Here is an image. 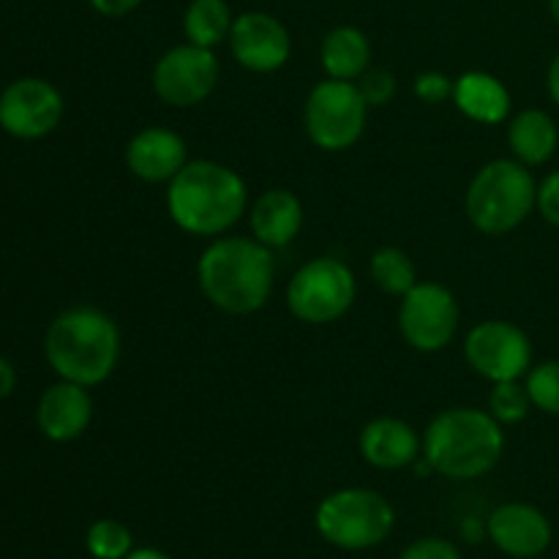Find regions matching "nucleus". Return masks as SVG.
Wrapping results in <instances>:
<instances>
[{"label":"nucleus","mask_w":559,"mask_h":559,"mask_svg":"<svg viewBox=\"0 0 559 559\" xmlns=\"http://www.w3.org/2000/svg\"><path fill=\"white\" fill-rule=\"evenodd\" d=\"M197 282L213 309L233 317L257 314L276 289V257L257 238L222 235L197 260Z\"/></svg>","instance_id":"f257e3e1"},{"label":"nucleus","mask_w":559,"mask_h":559,"mask_svg":"<svg viewBox=\"0 0 559 559\" xmlns=\"http://www.w3.org/2000/svg\"><path fill=\"white\" fill-rule=\"evenodd\" d=\"M167 213L194 238H222L249 213V186L238 169L213 158H194L167 183Z\"/></svg>","instance_id":"f03ea898"},{"label":"nucleus","mask_w":559,"mask_h":559,"mask_svg":"<svg viewBox=\"0 0 559 559\" xmlns=\"http://www.w3.org/2000/svg\"><path fill=\"white\" fill-rule=\"evenodd\" d=\"M123 336L112 317L96 306L60 311L44 338V355L60 380L96 388L115 374Z\"/></svg>","instance_id":"7ed1b4c3"},{"label":"nucleus","mask_w":559,"mask_h":559,"mask_svg":"<svg viewBox=\"0 0 559 559\" xmlns=\"http://www.w3.org/2000/svg\"><path fill=\"white\" fill-rule=\"evenodd\" d=\"M506 426L489 409L448 407L424 431V459L431 473L448 480H475L489 475L506 453Z\"/></svg>","instance_id":"20e7f679"},{"label":"nucleus","mask_w":559,"mask_h":559,"mask_svg":"<svg viewBox=\"0 0 559 559\" xmlns=\"http://www.w3.org/2000/svg\"><path fill=\"white\" fill-rule=\"evenodd\" d=\"M538 180L516 158H491L473 175L464 197L469 224L480 235L500 238L522 227L535 213Z\"/></svg>","instance_id":"39448f33"},{"label":"nucleus","mask_w":559,"mask_h":559,"mask_svg":"<svg viewBox=\"0 0 559 559\" xmlns=\"http://www.w3.org/2000/svg\"><path fill=\"white\" fill-rule=\"evenodd\" d=\"M396 524L391 500L364 486L331 491L314 511V527L325 544L344 551H366L385 544Z\"/></svg>","instance_id":"423d86ee"},{"label":"nucleus","mask_w":559,"mask_h":559,"mask_svg":"<svg viewBox=\"0 0 559 559\" xmlns=\"http://www.w3.org/2000/svg\"><path fill=\"white\" fill-rule=\"evenodd\" d=\"M358 298V278L338 257H311L293 273L287 284V309L311 328L338 322Z\"/></svg>","instance_id":"0eeeda50"},{"label":"nucleus","mask_w":559,"mask_h":559,"mask_svg":"<svg viewBox=\"0 0 559 559\" xmlns=\"http://www.w3.org/2000/svg\"><path fill=\"white\" fill-rule=\"evenodd\" d=\"M369 123V104L358 85L325 76L309 91L304 104V129L311 145L325 153H344L355 147Z\"/></svg>","instance_id":"6e6552de"},{"label":"nucleus","mask_w":559,"mask_h":559,"mask_svg":"<svg viewBox=\"0 0 559 559\" xmlns=\"http://www.w3.org/2000/svg\"><path fill=\"white\" fill-rule=\"evenodd\" d=\"M222 66L216 49L197 47L183 41L169 47L156 60L151 74L153 93L162 104L173 109H191L205 104L216 93Z\"/></svg>","instance_id":"1a4fd4ad"},{"label":"nucleus","mask_w":559,"mask_h":559,"mask_svg":"<svg viewBox=\"0 0 559 559\" xmlns=\"http://www.w3.org/2000/svg\"><path fill=\"white\" fill-rule=\"evenodd\" d=\"M462 322L459 300L445 284L418 282L399 298V333L418 353H442L453 344Z\"/></svg>","instance_id":"9d476101"},{"label":"nucleus","mask_w":559,"mask_h":559,"mask_svg":"<svg viewBox=\"0 0 559 559\" xmlns=\"http://www.w3.org/2000/svg\"><path fill=\"white\" fill-rule=\"evenodd\" d=\"M464 360L491 385L524 380L535 364L533 338L511 320H484L464 336Z\"/></svg>","instance_id":"9b49d317"},{"label":"nucleus","mask_w":559,"mask_h":559,"mask_svg":"<svg viewBox=\"0 0 559 559\" xmlns=\"http://www.w3.org/2000/svg\"><path fill=\"white\" fill-rule=\"evenodd\" d=\"M63 120V96L58 87L38 76H25L0 96V126L20 140H41Z\"/></svg>","instance_id":"f8f14e48"},{"label":"nucleus","mask_w":559,"mask_h":559,"mask_svg":"<svg viewBox=\"0 0 559 559\" xmlns=\"http://www.w3.org/2000/svg\"><path fill=\"white\" fill-rule=\"evenodd\" d=\"M227 47L246 71L273 74L287 66L293 55V36L278 16L267 11H243L235 16Z\"/></svg>","instance_id":"ddd939ff"},{"label":"nucleus","mask_w":559,"mask_h":559,"mask_svg":"<svg viewBox=\"0 0 559 559\" xmlns=\"http://www.w3.org/2000/svg\"><path fill=\"white\" fill-rule=\"evenodd\" d=\"M486 535L511 559H535L551 546L549 516L530 502H502L486 519Z\"/></svg>","instance_id":"4468645a"},{"label":"nucleus","mask_w":559,"mask_h":559,"mask_svg":"<svg viewBox=\"0 0 559 559\" xmlns=\"http://www.w3.org/2000/svg\"><path fill=\"white\" fill-rule=\"evenodd\" d=\"M126 167L142 183H169L189 158V145L167 126H145L126 142Z\"/></svg>","instance_id":"2eb2a0df"},{"label":"nucleus","mask_w":559,"mask_h":559,"mask_svg":"<svg viewBox=\"0 0 559 559\" xmlns=\"http://www.w3.org/2000/svg\"><path fill=\"white\" fill-rule=\"evenodd\" d=\"M38 429L52 442H74L93 420V396L85 385L60 380L38 399Z\"/></svg>","instance_id":"dca6fc26"},{"label":"nucleus","mask_w":559,"mask_h":559,"mask_svg":"<svg viewBox=\"0 0 559 559\" xmlns=\"http://www.w3.org/2000/svg\"><path fill=\"white\" fill-rule=\"evenodd\" d=\"M358 451L374 469H404L424 456V437L407 420L382 415L360 429Z\"/></svg>","instance_id":"f3484780"},{"label":"nucleus","mask_w":559,"mask_h":559,"mask_svg":"<svg viewBox=\"0 0 559 559\" xmlns=\"http://www.w3.org/2000/svg\"><path fill=\"white\" fill-rule=\"evenodd\" d=\"M306 222L304 202L289 189H267L249 205L251 238L267 249H284L300 235Z\"/></svg>","instance_id":"a211bd4d"},{"label":"nucleus","mask_w":559,"mask_h":559,"mask_svg":"<svg viewBox=\"0 0 559 559\" xmlns=\"http://www.w3.org/2000/svg\"><path fill=\"white\" fill-rule=\"evenodd\" d=\"M453 104L464 118L480 126H500L511 118L513 96L500 76L489 71H464L453 82Z\"/></svg>","instance_id":"6ab92c4d"},{"label":"nucleus","mask_w":559,"mask_h":559,"mask_svg":"<svg viewBox=\"0 0 559 559\" xmlns=\"http://www.w3.org/2000/svg\"><path fill=\"white\" fill-rule=\"evenodd\" d=\"M508 147L516 162L535 169L555 158L559 147V126L546 109L527 107L508 118Z\"/></svg>","instance_id":"aec40b11"},{"label":"nucleus","mask_w":559,"mask_h":559,"mask_svg":"<svg viewBox=\"0 0 559 559\" xmlns=\"http://www.w3.org/2000/svg\"><path fill=\"white\" fill-rule=\"evenodd\" d=\"M320 63L331 80H360L371 69L369 36L355 25H336L322 38Z\"/></svg>","instance_id":"412c9836"},{"label":"nucleus","mask_w":559,"mask_h":559,"mask_svg":"<svg viewBox=\"0 0 559 559\" xmlns=\"http://www.w3.org/2000/svg\"><path fill=\"white\" fill-rule=\"evenodd\" d=\"M235 14L227 0H191L183 11V36L197 47L216 49L227 44Z\"/></svg>","instance_id":"4be33fe9"},{"label":"nucleus","mask_w":559,"mask_h":559,"mask_svg":"<svg viewBox=\"0 0 559 559\" xmlns=\"http://www.w3.org/2000/svg\"><path fill=\"white\" fill-rule=\"evenodd\" d=\"M369 276L385 295L393 298H404L409 289L418 284V267H415L413 257L399 246H382L371 254L369 260Z\"/></svg>","instance_id":"5701e85b"},{"label":"nucleus","mask_w":559,"mask_h":559,"mask_svg":"<svg viewBox=\"0 0 559 559\" xmlns=\"http://www.w3.org/2000/svg\"><path fill=\"white\" fill-rule=\"evenodd\" d=\"M85 546L93 559H126L134 549V535L118 519H98L87 527Z\"/></svg>","instance_id":"b1692460"},{"label":"nucleus","mask_w":559,"mask_h":559,"mask_svg":"<svg viewBox=\"0 0 559 559\" xmlns=\"http://www.w3.org/2000/svg\"><path fill=\"white\" fill-rule=\"evenodd\" d=\"M491 418L500 420L502 426H516L522 420H527V415L533 413V399H530L527 385L524 380H508V382H495L489 391V407Z\"/></svg>","instance_id":"393cba45"},{"label":"nucleus","mask_w":559,"mask_h":559,"mask_svg":"<svg viewBox=\"0 0 559 559\" xmlns=\"http://www.w3.org/2000/svg\"><path fill=\"white\" fill-rule=\"evenodd\" d=\"M524 385L538 413L559 418V358L533 364V369L524 377Z\"/></svg>","instance_id":"a878e982"},{"label":"nucleus","mask_w":559,"mask_h":559,"mask_svg":"<svg viewBox=\"0 0 559 559\" xmlns=\"http://www.w3.org/2000/svg\"><path fill=\"white\" fill-rule=\"evenodd\" d=\"M360 96L371 107H385L393 96H396V76L388 69H369L360 80H355Z\"/></svg>","instance_id":"bb28decb"},{"label":"nucleus","mask_w":559,"mask_h":559,"mask_svg":"<svg viewBox=\"0 0 559 559\" xmlns=\"http://www.w3.org/2000/svg\"><path fill=\"white\" fill-rule=\"evenodd\" d=\"M453 82L456 80H451L445 71L429 69L415 76L413 91L424 104H445L453 98Z\"/></svg>","instance_id":"cd10ccee"},{"label":"nucleus","mask_w":559,"mask_h":559,"mask_svg":"<svg viewBox=\"0 0 559 559\" xmlns=\"http://www.w3.org/2000/svg\"><path fill=\"white\" fill-rule=\"evenodd\" d=\"M399 559H462V551L456 549L453 540L426 535V538H418L409 546H404Z\"/></svg>","instance_id":"c85d7f7f"},{"label":"nucleus","mask_w":559,"mask_h":559,"mask_svg":"<svg viewBox=\"0 0 559 559\" xmlns=\"http://www.w3.org/2000/svg\"><path fill=\"white\" fill-rule=\"evenodd\" d=\"M535 211L544 216L546 224L559 229V169H551V173L538 183V202H535Z\"/></svg>","instance_id":"c756f323"},{"label":"nucleus","mask_w":559,"mask_h":559,"mask_svg":"<svg viewBox=\"0 0 559 559\" xmlns=\"http://www.w3.org/2000/svg\"><path fill=\"white\" fill-rule=\"evenodd\" d=\"M87 3H91L102 16L120 20V16H129L131 11L140 9L142 0H87Z\"/></svg>","instance_id":"7c9ffc66"},{"label":"nucleus","mask_w":559,"mask_h":559,"mask_svg":"<svg viewBox=\"0 0 559 559\" xmlns=\"http://www.w3.org/2000/svg\"><path fill=\"white\" fill-rule=\"evenodd\" d=\"M546 93H549L551 104L559 109V52L551 58L549 69H546Z\"/></svg>","instance_id":"2f4dec72"},{"label":"nucleus","mask_w":559,"mask_h":559,"mask_svg":"<svg viewBox=\"0 0 559 559\" xmlns=\"http://www.w3.org/2000/svg\"><path fill=\"white\" fill-rule=\"evenodd\" d=\"M14 385H16L14 366H11L5 358H0V399L9 396V393L14 391Z\"/></svg>","instance_id":"473e14b6"},{"label":"nucleus","mask_w":559,"mask_h":559,"mask_svg":"<svg viewBox=\"0 0 559 559\" xmlns=\"http://www.w3.org/2000/svg\"><path fill=\"white\" fill-rule=\"evenodd\" d=\"M126 559H173L169 555H164L162 549H151V546H142V549H131Z\"/></svg>","instance_id":"72a5a7b5"},{"label":"nucleus","mask_w":559,"mask_h":559,"mask_svg":"<svg viewBox=\"0 0 559 559\" xmlns=\"http://www.w3.org/2000/svg\"><path fill=\"white\" fill-rule=\"evenodd\" d=\"M546 5H549V14L555 16V22L559 25V0H546Z\"/></svg>","instance_id":"f704fd0d"}]
</instances>
